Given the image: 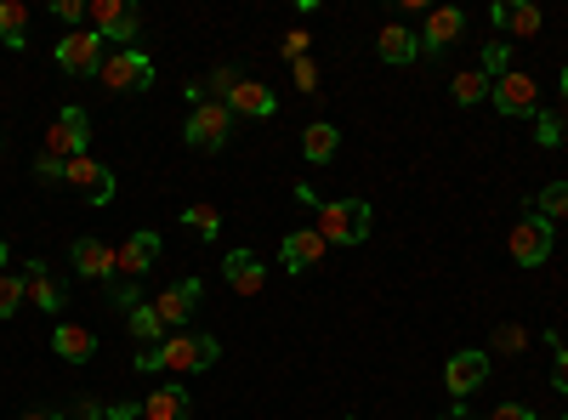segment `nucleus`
Wrapping results in <instances>:
<instances>
[{
    "label": "nucleus",
    "mask_w": 568,
    "mask_h": 420,
    "mask_svg": "<svg viewBox=\"0 0 568 420\" xmlns=\"http://www.w3.org/2000/svg\"><path fill=\"white\" fill-rule=\"evenodd\" d=\"M216 358H222V341L200 336V330H171L160 347H136L142 376H160V369H171V376H205Z\"/></svg>",
    "instance_id": "nucleus-1"
},
{
    "label": "nucleus",
    "mask_w": 568,
    "mask_h": 420,
    "mask_svg": "<svg viewBox=\"0 0 568 420\" xmlns=\"http://www.w3.org/2000/svg\"><path fill=\"white\" fill-rule=\"evenodd\" d=\"M369 227H375L369 199H329V205H318V233H324V245H364Z\"/></svg>",
    "instance_id": "nucleus-2"
},
{
    "label": "nucleus",
    "mask_w": 568,
    "mask_h": 420,
    "mask_svg": "<svg viewBox=\"0 0 568 420\" xmlns=\"http://www.w3.org/2000/svg\"><path fill=\"white\" fill-rule=\"evenodd\" d=\"M227 136H233V109H227V103L205 98V103L187 109V125H182V143H187V148L222 154V148H227Z\"/></svg>",
    "instance_id": "nucleus-3"
},
{
    "label": "nucleus",
    "mask_w": 568,
    "mask_h": 420,
    "mask_svg": "<svg viewBox=\"0 0 568 420\" xmlns=\"http://www.w3.org/2000/svg\"><path fill=\"white\" fill-rule=\"evenodd\" d=\"M517 267H546L557 250V222H546L540 211H529L524 222H511V239H506Z\"/></svg>",
    "instance_id": "nucleus-4"
},
{
    "label": "nucleus",
    "mask_w": 568,
    "mask_h": 420,
    "mask_svg": "<svg viewBox=\"0 0 568 420\" xmlns=\"http://www.w3.org/2000/svg\"><path fill=\"white\" fill-rule=\"evenodd\" d=\"M52 58H58V69H63V74H74V80L103 74V63H109L103 34H98V29H74V34H63V40L52 45Z\"/></svg>",
    "instance_id": "nucleus-5"
},
{
    "label": "nucleus",
    "mask_w": 568,
    "mask_h": 420,
    "mask_svg": "<svg viewBox=\"0 0 568 420\" xmlns=\"http://www.w3.org/2000/svg\"><path fill=\"white\" fill-rule=\"evenodd\" d=\"M489 103H495L506 120H535V114H540V85H535V74H524V69H506V74L489 85Z\"/></svg>",
    "instance_id": "nucleus-6"
},
{
    "label": "nucleus",
    "mask_w": 568,
    "mask_h": 420,
    "mask_svg": "<svg viewBox=\"0 0 568 420\" xmlns=\"http://www.w3.org/2000/svg\"><path fill=\"white\" fill-rule=\"evenodd\" d=\"M85 18H91V29H98L103 40H120V45L142 40V12L131 7V0H91Z\"/></svg>",
    "instance_id": "nucleus-7"
},
{
    "label": "nucleus",
    "mask_w": 568,
    "mask_h": 420,
    "mask_svg": "<svg viewBox=\"0 0 568 420\" xmlns=\"http://www.w3.org/2000/svg\"><path fill=\"white\" fill-rule=\"evenodd\" d=\"M85 136H91V120H85V109H58V120H52V131H45V160H58V165H69V160H80L85 154Z\"/></svg>",
    "instance_id": "nucleus-8"
},
{
    "label": "nucleus",
    "mask_w": 568,
    "mask_h": 420,
    "mask_svg": "<svg viewBox=\"0 0 568 420\" xmlns=\"http://www.w3.org/2000/svg\"><path fill=\"white\" fill-rule=\"evenodd\" d=\"M489 369H495V358H489L484 347H466V352H455V358L444 363V387H449V398H455V403H466L471 392H478V387L489 381Z\"/></svg>",
    "instance_id": "nucleus-9"
},
{
    "label": "nucleus",
    "mask_w": 568,
    "mask_h": 420,
    "mask_svg": "<svg viewBox=\"0 0 568 420\" xmlns=\"http://www.w3.org/2000/svg\"><path fill=\"white\" fill-rule=\"evenodd\" d=\"M98 80L109 91H149L154 85V63H149V52H136V45H120V52H109Z\"/></svg>",
    "instance_id": "nucleus-10"
},
{
    "label": "nucleus",
    "mask_w": 568,
    "mask_h": 420,
    "mask_svg": "<svg viewBox=\"0 0 568 420\" xmlns=\"http://www.w3.org/2000/svg\"><path fill=\"white\" fill-rule=\"evenodd\" d=\"M200 301H205V285H200V278H176L171 290L154 296V313H160L165 330H187V318H194Z\"/></svg>",
    "instance_id": "nucleus-11"
},
{
    "label": "nucleus",
    "mask_w": 568,
    "mask_h": 420,
    "mask_svg": "<svg viewBox=\"0 0 568 420\" xmlns=\"http://www.w3.org/2000/svg\"><path fill=\"white\" fill-rule=\"evenodd\" d=\"M324 256H329V245H324L318 227H291V233H284V245H278L284 273H313Z\"/></svg>",
    "instance_id": "nucleus-12"
},
{
    "label": "nucleus",
    "mask_w": 568,
    "mask_h": 420,
    "mask_svg": "<svg viewBox=\"0 0 568 420\" xmlns=\"http://www.w3.org/2000/svg\"><path fill=\"white\" fill-rule=\"evenodd\" d=\"M460 34H466V12L460 7H433V12H426V23H420V52L438 58V52H449Z\"/></svg>",
    "instance_id": "nucleus-13"
},
{
    "label": "nucleus",
    "mask_w": 568,
    "mask_h": 420,
    "mask_svg": "<svg viewBox=\"0 0 568 420\" xmlns=\"http://www.w3.org/2000/svg\"><path fill=\"white\" fill-rule=\"evenodd\" d=\"M63 182H74V188H80L91 205H109V199H114V171H109V165H98L91 154L69 160V165H63Z\"/></svg>",
    "instance_id": "nucleus-14"
},
{
    "label": "nucleus",
    "mask_w": 568,
    "mask_h": 420,
    "mask_svg": "<svg viewBox=\"0 0 568 420\" xmlns=\"http://www.w3.org/2000/svg\"><path fill=\"white\" fill-rule=\"evenodd\" d=\"M222 278H227L233 296H262L267 290V267H262L256 250H227L222 256Z\"/></svg>",
    "instance_id": "nucleus-15"
},
{
    "label": "nucleus",
    "mask_w": 568,
    "mask_h": 420,
    "mask_svg": "<svg viewBox=\"0 0 568 420\" xmlns=\"http://www.w3.org/2000/svg\"><path fill=\"white\" fill-rule=\"evenodd\" d=\"M222 103H227L233 114H251V120H273V109H278V91H267L262 80H233Z\"/></svg>",
    "instance_id": "nucleus-16"
},
{
    "label": "nucleus",
    "mask_w": 568,
    "mask_h": 420,
    "mask_svg": "<svg viewBox=\"0 0 568 420\" xmlns=\"http://www.w3.org/2000/svg\"><path fill=\"white\" fill-rule=\"evenodd\" d=\"M154 262H160V233H149V227H136L131 239L120 245V278H125V285H136V278L149 273Z\"/></svg>",
    "instance_id": "nucleus-17"
},
{
    "label": "nucleus",
    "mask_w": 568,
    "mask_h": 420,
    "mask_svg": "<svg viewBox=\"0 0 568 420\" xmlns=\"http://www.w3.org/2000/svg\"><path fill=\"white\" fill-rule=\"evenodd\" d=\"M74 273L80 278H120V250L103 245V239H74Z\"/></svg>",
    "instance_id": "nucleus-18"
},
{
    "label": "nucleus",
    "mask_w": 568,
    "mask_h": 420,
    "mask_svg": "<svg viewBox=\"0 0 568 420\" xmlns=\"http://www.w3.org/2000/svg\"><path fill=\"white\" fill-rule=\"evenodd\" d=\"M23 285H29V301H34L40 313L58 318V313L69 307V290L52 278V267H45V262H29V267H23Z\"/></svg>",
    "instance_id": "nucleus-19"
},
{
    "label": "nucleus",
    "mask_w": 568,
    "mask_h": 420,
    "mask_svg": "<svg viewBox=\"0 0 568 420\" xmlns=\"http://www.w3.org/2000/svg\"><path fill=\"white\" fill-rule=\"evenodd\" d=\"M375 58L393 63V69L415 63V58H420V34H415V29H404V23H387L382 34H375Z\"/></svg>",
    "instance_id": "nucleus-20"
},
{
    "label": "nucleus",
    "mask_w": 568,
    "mask_h": 420,
    "mask_svg": "<svg viewBox=\"0 0 568 420\" xmlns=\"http://www.w3.org/2000/svg\"><path fill=\"white\" fill-rule=\"evenodd\" d=\"M98 336H91L85 330V324H58V330H52V352L63 358V363H91V358H98Z\"/></svg>",
    "instance_id": "nucleus-21"
},
{
    "label": "nucleus",
    "mask_w": 568,
    "mask_h": 420,
    "mask_svg": "<svg viewBox=\"0 0 568 420\" xmlns=\"http://www.w3.org/2000/svg\"><path fill=\"white\" fill-rule=\"evenodd\" d=\"M489 23H495V29H511L517 40H535L546 18H540V7H529V0H511V7L500 0V7H489Z\"/></svg>",
    "instance_id": "nucleus-22"
},
{
    "label": "nucleus",
    "mask_w": 568,
    "mask_h": 420,
    "mask_svg": "<svg viewBox=\"0 0 568 420\" xmlns=\"http://www.w3.org/2000/svg\"><path fill=\"white\" fill-rule=\"evenodd\" d=\"M142 420H194V398H187L182 387H160V392H149V403H142Z\"/></svg>",
    "instance_id": "nucleus-23"
},
{
    "label": "nucleus",
    "mask_w": 568,
    "mask_h": 420,
    "mask_svg": "<svg viewBox=\"0 0 568 420\" xmlns=\"http://www.w3.org/2000/svg\"><path fill=\"white\" fill-rule=\"evenodd\" d=\"M125 313H131V318H125V330H131L136 347H160V341L171 336L165 324H160V313H154V301H131Z\"/></svg>",
    "instance_id": "nucleus-24"
},
{
    "label": "nucleus",
    "mask_w": 568,
    "mask_h": 420,
    "mask_svg": "<svg viewBox=\"0 0 568 420\" xmlns=\"http://www.w3.org/2000/svg\"><path fill=\"white\" fill-rule=\"evenodd\" d=\"M336 148H342V131L329 125V120H313V125L302 131V154H307L313 165H329V160H336Z\"/></svg>",
    "instance_id": "nucleus-25"
},
{
    "label": "nucleus",
    "mask_w": 568,
    "mask_h": 420,
    "mask_svg": "<svg viewBox=\"0 0 568 420\" xmlns=\"http://www.w3.org/2000/svg\"><path fill=\"white\" fill-rule=\"evenodd\" d=\"M489 85H495V80H489L484 69H460V74L449 80V98H455V109H478V103L489 98Z\"/></svg>",
    "instance_id": "nucleus-26"
},
{
    "label": "nucleus",
    "mask_w": 568,
    "mask_h": 420,
    "mask_svg": "<svg viewBox=\"0 0 568 420\" xmlns=\"http://www.w3.org/2000/svg\"><path fill=\"white\" fill-rule=\"evenodd\" d=\"M0 40H7L12 52L29 45V7H23V0H0Z\"/></svg>",
    "instance_id": "nucleus-27"
},
{
    "label": "nucleus",
    "mask_w": 568,
    "mask_h": 420,
    "mask_svg": "<svg viewBox=\"0 0 568 420\" xmlns=\"http://www.w3.org/2000/svg\"><path fill=\"white\" fill-rule=\"evenodd\" d=\"M182 227L187 233H194V239H216V233H222V211L216 205H182Z\"/></svg>",
    "instance_id": "nucleus-28"
},
{
    "label": "nucleus",
    "mask_w": 568,
    "mask_h": 420,
    "mask_svg": "<svg viewBox=\"0 0 568 420\" xmlns=\"http://www.w3.org/2000/svg\"><path fill=\"white\" fill-rule=\"evenodd\" d=\"M535 143H540V148H562V143H568V120L540 109V114H535Z\"/></svg>",
    "instance_id": "nucleus-29"
},
{
    "label": "nucleus",
    "mask_w": 568,
    "mask_h": 420,
    "mask_svg": "<svg viewBox=\"0 0 568 420\" xmlns=\"http://www.w3.org/2000/svg\"><path fill=\"white\" fill-rule=\"evenodd\" d=\"M29 301V285H23V273H0V318H12L18 307Z\"/></svg>",
    "instance_id": "nucleus-30"
},
{
    "label": "nucleus",
    "mask_w": 568,
    "mask_h": 420,
    "mask_svg": "<svg viewBox=\"0 0 568 420\" xmlns=\"http://www.w3.org/2000/svg\"><path fill=\"white\" fill-rule=\"evenodd\" d=\"M535 211H540L546 222H562V216H568V188H562V182H551V188H540Z\"/></svg>",
    "instance_id": "nucleus-31"
},
{
    "label": "nucleus",
    "mask_w": 568,
    "mask_h": 420,
    "mask_svg": "<svg viewBox=\"0 0 568 420\" xmlns=\"http://www.w3.org/2000/svg\"><path fill=\"white\" fill-rule=\"evenodd\" d=\"M478 69H484L489 80H500V74L511 69V45H506V40H489V45H484V63H478Z\"/></svg>",
    "instance_id": "nucleus-32"
},
{
    "label": "nucleus",
    "mask_w": 568,
    "mask_h": 420,
    "mask_svg": "<svg viewBox=\"0 0 568 420\" xmlns=\"http://www.w3.org/2000/svg\"><path fill=\"white\" fill-rule=\"evenodd\" d=\"M524 347H529L524 324H500V330H495V352H524Z\"/></svg>",
    "instance_id": "nucleus-33"
},
{
    "label": "nucleus",
    "mask_w": 568,
    "mask_h": 420,
    "mask_svg": "<svg viewBox=\"0 0 568 420\" xmlns=\"http://www.w3.org/2000/svg\"><path fill=\"white\" fill-rule=\"evenodd\" d=\"M551 387L568 398V347H562L557 336H551Z\"/></svg>",
    "instance_id": "nucleus-34"
},
{
    "label": "nucleus",
    "mask_w": 568,
    "mask_h": 420,
    "mask_svg": "<svg viewBox=\"0 0 568 420\" xmlns=\"http://www.w3.org/2000/svg\"><path fill=\"white\" fill-rule=\"evenodd\" d=\"M85 7H91V0H52V18L69 23V34H74V23H85Z\"/></svg>",
    "instance_id": "nucleus-35"
},
{
    "label": "nucleus",
    "mask_w": 568,
    "mask_h": 420,
    "mask_svg": "<svg viewBox=\"0 0 568 420\" xmlns=\"http://www.w3.org/2000/svg\"><path fill=\"white\" fill-rule=\"evenodd\" d=\"M484 420H540V414H535L529 403H517V398H506V403H495V409H489Z\"/></svg>",
    "instance_id": "nucleus-36"
},
{
    "label": "nucleus",
    "mask_w": 568,
    "mask_h": 420,
    "mask_svg": "<svg viewBox=\"0 0 568 420\" xmlns=\"http://www.w3.org/2000/svg\"><path fill=\"white\" fill-rule=\"evenodd\" d=\"M307 45H313V34H307V29H291V34H284V58L302 63V58H307Z\"/></svg>",
    "instance_id": "nucleus-37"
},
{
    "label": "nucleus",
    "mask_w": 568,
    "mask_h": 420,
    "mask_svg": "<svg viewBox=\"0 0 568 420\" xmlns=\"http://www.w3.org/2000/svg\"><path fill=\"white\" fill-rule=\"evenodd\" d=\"M296 91L318 98V63H313V58H302V63H296Z\"/></svg>",
    "instance_id": "nucleus-38"
},
{
    "label": "nucleus",
    "mask_w": 568,
    "mask_h": 420,
    "mask_svg": "<svg viewBox=\"0 0 568 420\" xmlns=\"http://www.w3.org/2000/svg\"><path fill=\"white\" fill-rule=\"evenodd\" d=\"M34 176H40V182H63V165L40 154V160H34Z\"/></svg>",
    "instance_id": "nucleus-39"
},
{
    "label": "nucleus",
    "mask_w": 568,
    "mask_h": 420,
    "mask_svg": "<svg viewBox=\"0 0 568 420\" xmlns=\"http://www.w3.org/2000/svg\"><path fill=\"white\" fill-rule=\"evenodd\" d=\"M23 420H69V414H58V409H29Z\"/></svg>",
    "instance_id": "nucleus-40"
},
{
    "label": "nucleus",
    "mask_w": 568,
    "mask_h": 420,
    "mask_svg": "<svg viewBox=\"0 0 568 420\" xmlns=\"http://www.w3.org/2000/svg\"><path fill=\"white\" fill-rule=\"evenodd\" d=\"M444 420H484V414H466V409L455 403V409H444Z\"/></svg>",
    "instance_id": "nucleus-41"
},
{
    "label": "nucleus",
    "mask_w": 568,
    "mask_h": 420,
    "mask_svg": "<svg viewBox=\"0 0 568 420\" xmlns=\"http://www.w3.org/2000/svg\"><path fill=\"white\" fill-rule=\"evenodd\" d=\"M557 91H562V114H568V63H562V85Z\"/></svg>",
    "instance_id": "nucleus-42"
},
{
    "label": "nucleus",
    "mask_w": 568,
    "mask_h": 420,
    "mask_svg": "<svg viewBox=\"0 0 568 420\" xmlns=\"http://www.w3.org/2000/svg\"><path fill=\"white\" fill-rule=\"evenodd\" d=\"M0 267H12V250L7 245H0Z\"/></svg>",
    "instance_id": "nucleus-43"
},
{
    "label": "nucleus",
    "mask_w": 568,
    "mask_h": 420,
    "mask_svg": "<svg viewBox=\"0 0 568 420\" xmlns=\"http://www.w3.org/2000/svg\"><path fill=\"white\" fill-rule=\"evenodd\" d=\"M342 420H358V414H342Z\"/></svg>",
    "instance_id": "nucleus-44"
},
{
    "label": "nucleus",
    "mask_w": 568,
    "mask_h": 420,
    "mask_svg": "<svg viewBox=\"0 0 568 420\" xmlns=\"http://www.w3.org/2000/svg\"><path fill=\"white\" fill-rule=\"evenodd\" d=\"M562 420H568V414H562Z\"/></svg>",
    "instance_id": "nucleus-45"
}]
</instances>
